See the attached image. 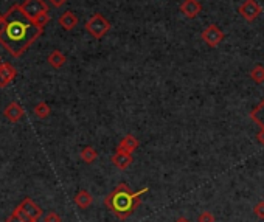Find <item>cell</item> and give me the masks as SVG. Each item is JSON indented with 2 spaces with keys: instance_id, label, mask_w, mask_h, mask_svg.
Returning <instances> with one entry per match:
<instances>
[{
  "instance_id": "14",
  "label": "cell",
  "mask_w": 264,
  "mask_h": 222,
  "mask_svg": "<svg viewBox=\"0 0 264 222\" xmlns=\"http://www.w3.org/2000/svg\"><path fill=\"white\" fill-rule=\"evenodd\" d=\"M198 222H216V217H214L213 213H210V211H204V213L199 214Z\"/></svg>"
},
{
  "instance_id": "7",
  "label": "cell",
  "mask_w": 264,
  "mask_h": 222,
  "mask_svg": "<svg viewBox=\"0 0 264 222\" xmlns=\"http://www.w3.org/2000/svg\"><path fill=\"white\" fill-rule=\"evenodd\" d=\"M112 163L120 168V169H128L131 165H132V154L126 153V151H122V150H117V153L112 156Z\"/></svg>"
},
{
  "instance_id": "1",
  "label": "cell",
  "mask_w": 264,
  "mask_h": 222,
  "mask_svg": "<svg viewBox=\"0 0 264 222\" xmlns=\"http://www.w3.org/2000/svg\"><path fill=\"white\" fill-rule=\"evenodd\" d=\"M37 33H39V28L36 23L19 8H14L7 16L4 41L11 48L13 53L22 52L31 41H34Z\"/></svg>"
},
{
  "instance_id": "9",
  "label": "cell",
  "mask_w": 264,
  "mask_h": 222,
  "mask_svg": "<svg viewBox=\"0 0 264 222\" xmlns=\"http://www.w3.org/2000/svg\"><path fill=\"white\" fill-rule=\"evenodd\" d=\"M250 118L259 126V129H261V128L264 129V100H262L258 106H255V107L252 109Z\"/></svg>"
},
{
  "instance_id": "17",
  "label": "cell",
  "mask_w": 264,
  "mask_h": 222,
  "mask_svg": "<svg viewBox=\"0 0 264 222\" xmlns=\"http://www.w3.org/2000/svg\"><path fill=\"white\" fill-rule=\"evenodd\" d=\"M176 222H190V220H188V219H185V217H179Z\"/></svg>"
},
{
  "instance_id": "8",
  "label": "cell",
  "mask_w": 264,
  "mask_h": 222,
  "mask_svg": "<svg viewBox=\"0 0 264 222\" xmlns=\"http://www.w3.org/2000/svg\"><path fill=\"white\" fill-rule=\"evenodd\" d=\"M138 144H140L138 140H137L134 135L128 134L126 137L122 138V141H120V144H118L117 150H122V151H126V153L132 154V153H135V151L138 150Z\"/></svg>"
},
{
  "instance_id": "5",
  "label": "cell",
  "mask_w": 264,
  "mask_h": 222,
  "mask_svg": "<svg viewBox=\"0 0 264 222\" xmlns=\"http://www.w3.org/2000/svg\"><path fill=\"white\" fill-rule=\"evenodd\" d=\"M239 14H241L246 20L252 22L261 14V7L258 5L256 0H244L239 7Z\"/></svg>"
},
{
  "instance_id": "6",
  "label": "cell",
  "mask_w": 264,
  "mask_h": 222,
  "mask_svg": "<svg viewBox=\"0 0 264 222\" xmlns=\"http://www.w3.org/2000/svg\"><path fill=\"white\" fill-rule=\"evenodd\" d=\"M180 11L185 17L195 19L202 11V5L199 4V0H183V4L180 5Z\"/></svg>"
},
{
  "instance_id": "4",
  "label": "cell",
  "mask_w": 264,
  "mask_h": 222,
  "mask_svg": "<svg viewBox=\"0 0 264 222\" xmlns=\"http://www.w3.org/2000/svg\"><path fill=\"white\" fill-rule=\"evenodd\" d=\"M202 39L205 44H208L210 47H218L222 39H224V33L222 30L218 27V25H214V23H211V25H208L204 31H202Z\"/></svg>"
},
{
  "instance_id": "2",
  "label": "cell",
  "mask_w": 264,
  "mask_h": 222,
  "mask_svg": "<svg viewBox=\"0 0 264 222\" xmlns=\"http://www.w3.org/2000/svg\"><path fill=\"white\" fill-rule=\"evenodd\" d=\"M149 191L148 187L141 188L140 191H131L129 185L122 182L115 187V190L104 199L106 207L114 213L120 220H126L134 214V211L141 204V196Z\"/></svg>"
},
{
  "instance_id": "12",
  "label": "cell",
  "mask_w": 264,
  "mask_h": 222,
  "mask_svg": "<svg viewBox=\"0 0 264 222\" xmlns=\"http://www.w3.org/2000/svg\"><path fill=\"white\" fill-rule=\"evenodd\" d=\"M61 23H62V27L64 28H67V30H70V28H73L77 23H78V19L71 14V13H67L62 19H61Z\"/></svg>"
},
{
  "instance_id": "3",
  "label": "cell",
  "mask_w": 264,
  "mask_h": 222,
  "mask_svg": "<svg viewBox=\"0 0 264 222\" xmlns=\"http://www.w3.org/2000/svg\"><path fill=\"white\" fill-rule=\"evenodd\" d=\"M86 28H87V31H89L93 38L100 39V38H103V36L109 31L110 23H109V20H107L106 17H103L101 14H95V16H92L90 20L87 22Z\"/></svg>"
},
{
  "instance_id": "16",
  "label": "cell",
  "mask_w": 264,
  "mask_h": 222,
  "mask_svg": "<svg viewBox=\"0 0 264 222\" xmlns=\"http://www.w3.org/2000/svg\"><path fill=\"white\" fill-rule=\"evenodd\" d=\"M256 138H258V141L264 146V129L261 128L259 129V132H258V135H256Z\"/></svg>"
},
{
  "instance_id": "13",
  "label": "cell",
  "mask_w": 264,
  "mask_h": 222,
  "mask_svg": "<svg viewBox=\"0 0 264 222\" xmlns=\"http://www.w3.org/2000/svg\"><path fill=\"white\" fill-rule=\"evenodd\" d=\"M81 156H83L84 162L92 163L95 159H97V151H95L93 147H90V146H89V147H86V150L83 151V154H81Z\"/></svg>"
},
{
  "instance_id": "10",
  "label": "cell",
  "mask_w": 264,
  "mask_h": 222,
  "mask_svg": "<svg viewBox=\"0 0 264 222\" xmlns=\"http://www.w3.org/2000/svg\"><path fill=\"white\" fill-rule=\"evenodd\" d=\"M92 196L87 193V191H80L78 194H77V197H75V202L81 207V208H86V207H89L90 204H92Z\"/></svg>"
},
{
  "instance_id": "15",
  "label": "cell",
  "mask_w": 264,
  "mask_h": 222,
  "mask_svg": "<svg viewBox=\"0 0 264 222\" xmlns=\"http://www.w3.org/2000/svg\"><path fill=\"white\" fill-rule=\"evenodd\" d=\"M253 213L256 217L264 219V201H259L255 207H253Z\"/></svg>"
},
{
  "instance_id": "11",
  "label": "cell",
  "mask_w": 264,
  "mask_h": 222,
  "mask_svg": "<svg viewBox=\"0 0 264 222\" xmlns=\"http://www.w3.org/2000/svg\"><path fill=\"white\" fill-rule=\"evenodd\" d=\"M250 78L256 83V84H261L264 83V67L262 65H255L252 70H250Z\"/></svg>"
}]
</instances>
